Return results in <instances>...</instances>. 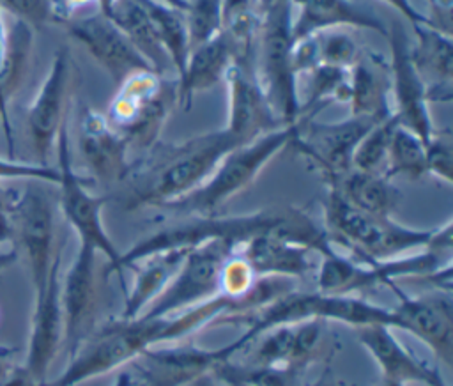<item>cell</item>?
<instances>
[{"instance_id":"8d00e7d4","label":"cell","mask_w":453,"mask_h":386,"mask_svg":"<svg viewBox=\"0 0 453 386\" xmlns=\"http://www.w3.org/2000/svg\"><path fill=\"white\" fill-rule=\"evenodd\" d=\"M317 35L320 66H331L340 69H350L363 53L352 35L342 28L326 30Z\"/></svg>"},{"instance_id":"8fae6325","label":"cell","mask_w":453,"mask_h":386,"mask_svg":"<svg viewBox=\"0 0 453 386\" xmlns=\"http://www.w3.org/2000/svg\"><path fill=\"white\" fill-rule=\"evenodd\" d=\"M396 299L391 310V329H402L421 340L432 354L451 367L453 358V296L451 290H432L426 294H409L396 282H388Z\"/></svg>"},{"instance_id":"ab89813d","label":"cell","mask_w":453,"mask_h":386,"mask_svg":"<svg viewBox=\"0 0 453 386\" xmlns=\"http://www.w3.org/2000/svg\"><path fill=\"white\" fill-rule=\"evenodd\" d=\"M0 9L11 12L16 19L25 21L32 28L53 21L51 0H0Z\"/></svg>"},{"instance_id":"4dcf8cb0","label":"cell","mask_w":453,"mask_h":386,"mask_svg":"<svg viewBox=\"0 0 453 386\" xmlns=\"http://www.w3.org/2000/svg\"><path fill=\"white\" fill-rule=\"evenodd\" d=\"M147 11L156 35L165 48L177 76L182 73L189 55V35L186 16L180 9L168 5L161 0H138Z\"/></svg>"},{"instance_id":"7dc6e473","label":"cell","mask_w":453,"mask_h":386,"mask_svg":"<svg viewBox=\"0 0 453 386\" xmlns=\"http://www.w3.org/2000/svg\"><path fill=\"white\" fill-rule=\"evenodd\" d=\"M16 260V251L14 250H11V251H7V253H0V271L4 269V267H7L9 264H12Z\"/></svg>"},{"instance_id":"9c48e42d","label":"cell","mask_w":453,"mask_h":386,"mask_svg":"<svg viewBox=\"0 0 453 386\" xmlns=\"http://www.w3.org/2000/svg\"><path fill=\"white\" fill-rule=\"evenodd\" d=\"M14 232L25 251L34 296H37L60 264V248L55 244V205L42 181H25L12 214Z\"/></svg>"},{"instance_id":"f35d334b","label":"cell","mask_w":453,"mask_h":386,"mask_svg":"<svg viewBox=\"0 0 453 386\" xmlns=\"http://www.w3.org/2000/svg\"><path fill=\"white\" fill-rule=\"evenodd\" d=\"M0 179L7 181H42L46 184L58 182L57 166L41 163H23L12 158H0Z\"/></svg>"},{"instance_id":"4fadbf2b","label":"cell","mask_w":453,"mask_h":386,"mask_svg":"<svg viewBox=\"0 0 453 386\" xmlns=\"http://www.w3.org/2000/svg\"><path fill=\"white\" fill-rule=\"evenodd\" d=\"M391 48L389 60V97L398 124L418 135L426 143L435 133L426 85L411 58V37L400 23L388 28Z\"/></svg>"},{"instance_id":"f6af8a7d","label":"cell","mask_w":453,"mask_h":386,"mask_svg":"<svg viewBox=\"0 0 453 386\" xmlns=\"http://www.w3.org/2000/svg\"><path fill=\"white\" fill-rule=\"evenodd\" d=\"M297 386H343L336 377H334V374L327 368V370H324L315 381H311V382H308V384H297Z\"/></svg>"},{"instance_id":"7a4b0ae2","label":"cell","mask_w":453,"mask_h":386,"mask_svg":"<svg viewBox=\"0 0 453 386\" xmlns=\"http://www.w3.org/2000/svg\"><path fill=\"white\" fill-rule=\"evenodd\" d=\"M262 234H273L304 244L317 255L333 248L326 228L304 211L296 207H269L248 214L188 216L184 221L142 237L127 251H120V269L124 271L159 251L189 250L209 241H228L239 246Z\"/></svg>"},{"instance_id":"484cf974","label":"cell","mask_w":453,"mask_h":386,"mask_svg":"<svg viewBox=\"0 0 453 386\" xmlns=\"http://www.w3.org/2000/svg\"><path fill=\"white\" fill-rule=\"evenodd\" d=\"M411 58L426 85L428 101H449L453 81V41L432 25H412Z\"/></svg>"},{"instance_id":"ac0fdd59","label":"cell","mask_w":453,"mask_h":386,"mask_svg":"<svg viewBox=\"0 0 453 386\" xmlns=\"http://www.w3.org/2000/svg\"><path fill=\"white\" fill-rule=\"evenodd\" d=\"M225 81L228 85V119L225 129L239 145L285 126L260 87L255 66L234 64Z\"/></svg>"},{"instance_id":"9a60e30c","label":"cell","mask_w":453,"mask_h":386,"mask_svg":"<svg viewBox=\"0 0 453 386\" xmlns=\"http://www.w3.org/2000/svg\"><path fill=\"white\" fill-rule=\"evenodd\" d=\"M235 356L232 344L216 349L179 345L170 349H147L129 361L140 386H186L193 379L209 374L219 361Z\"/></svg>"},{"instance_id":"7bdbcfd3","label":"cell","mask_w":453,"mask_h":386,"mask_svg":"<svg viewBox=\"0 0 453 386\" xmlns=\"http://www.w3.org/2000/svg\"><path fill=\"white\" fill-rule=\"evenodd\" d=\"M97 0H51V11H53V21L65 23L71 18H74V12L88 4Z\"/></svg>"},{"instance_id":"ffe728a7","label":"cell","mask_w":453,"mask_h":386,"mask_svg":"<svg viewBox=\"0 0 453 386\" xmlns=\"http://www.w3.org/2000/svg\"><path fill=\"white\" fill-rule=\"evenodd\" d=\"M78 147L92 175L104 182H120L131 170L129 143L110 126L104 115L83 106L78 124Z\"/></svg>"},{"instance_id":"603a6c76","label":"cell","mask_w":453,"mask_h":386,"mask_svg":"<svg viewBox=\"0 0 453 386\" xmlns=\"http://www.w3.org/2000/svg\"><path fill=\"white\" fill-rule=\"evenodd\" d=\"M297 16L292 19L294 42L333 28H366L388 37V27L365 5L354 0H292Z\"/></svg>"},{"instance_id":"d4e9b609","label":"cell","mask_w":453,"mask_h":386,"mask_svg":"<svg viewBox=\"0 0 453 386\" xmlns=\"http://www.w3.org/2000/svg\"><path fill=\"white\" fill-rule=\"evenodd\" d=\"M234 60V46L223 30L191 48L184 69L175 81L177 103L188 108L196 92L207 90L226 78Z\"/></svg>"},{"instance_id":"44dd1931","label":"cell","mask_w":453,"mask_h":386,"mask_svg":"<svg viewBox=\"0 0 453 386\" xmlns=\"http://www.w3.org/2000/svg\"><path fill=\"white\" fill-rule=\"evenodd\" d=\"M322 338V320L310 319L283 324L258 335L246 349L248 365L303 370L313 358ZM242 349V351H246Z\"/></svg>"},{"instance_id":"e575fe53","label":"cell","mask_w":453,"mask_h":386,"mask_svg":"<svg viewBox=\"0 0 453 386\" xmlns=\"http://www.w3.org/2000/svg\"><path fill=\"white\" fill-rule=\"evenodd\" d=\"M257 274L250 267V264L244 260V257L234 250L228 259L223 262L221 273H219V296H225L226 299L237 303L239 312L244 310V299L253 289L257 282ZM234 313V315H237Z\"/></svg>"},{"instance_id":"74e56055","label":"cell","mask_w":453,"mask_h":386,"mask_svg":"<svg viewBox=\"0 0 453 386\" xmlns=\"http://www.w3.org/2000/svg\"><path fill=\"white\" fill-rule=\"evenodd\" d=\"M426 174L451 184L453 181V138L448 131H435L425 143Z\"/></svg>"},{"instance_id":"d590c367","label":"cell","mask_w":453,"mask_h":386,"mask_svg":"<svg viewBox=\"0 0 453 386\" xmlns=\"http://www.w3.org/2000/svg\"><path fill=\"white\" fill-rule=\"evenodd\" d=\"M223 0H189L184 16L189 35V50L211 39L221 30Z\"/></svg>"},{"instance_id":"5b68a950","label":"cell","mask_w":453,"mask_h":386,"mask_svg":"<svg viewBox=\"0 0 453 386\" xmlns=\"http://www.w3.org/2000/svg\"><path fill=\"white\" fill-rule=\"evenodd\" d=\"M297 131L299 122L287 124L234 147L223 156L205 182L161 209L188 216L214 214L225 202L251 186L264 166L278 156L280 151L292 145Z\"/></svg>"},{"instance_id":"7402d4cb","label":"cell","mask_w":453,"mask_h":386,"mask_svg":"<svg viewBox=\"0 0 453 386\" xmlns=\"http://www.w3.org/2000/svg\"><path fill=\"white\" fill-rule=\"evenodd\" d=\"M359 344L368 351L380 368L382 381L403 386L405 382H423L426 386H446L441 374L416 358L393 333L389 326L373 324L356 328Z\"/></svg>"},{"instance_id":"b9f144b4","label":"cell","mask_w":453,"mask_h":386,"mask_svg":"<svg viewBox=\"0 0 453 386\" xmlns=\"http://www.w3.org/2000/svg\"><path fill=\"white\" fill-rule=\"evenodd\" d=\"M4 48H5V19H4V11L0 9V78H2V62H4ZM7 99L2 92V85H0V122L4 126L5 136H7V143H9V158L14 159V140H12V127H11V120H9V112H7Z\"/></svg>"},{"instance_id":"836d02e7","label":"cell","mask_w":453,"mask_h":386,"mask_svg":"<svg viewBox=\"0 0 453 386\" xmlns=\"http://www.w3.org/2000/svg\"><path fill=\"white\" fill-rule=\"evenodd\" d=\"M396 124L398 120L393 113L377 122L357 143L352 154V168L370 174H384L388 147Z\"/></svg>"},{"instance_id":"60d3db41","label":"cell","mask_w":453,"mask_h":386,"mask_svg":"<svg viewBox=\"0 0 453 386\" xmlns=\"http://www.w3.org/2000/svg\"><path fill=\"white\" fill-rule=\"evenodd\" d=\"M21 197V188L14 181L0 179V244L12 237V214Z\"/></svg>"},{"instance_id":"f1b7e54d","label":"cell","mask_w":453,"mask_h":386,"mask_svg":"<svg viewBox=\"0 0 453 386\" xmlns=\"http://www.w3.org/2000/svg\"><path fill=\"white\" fill-rule=\"evenodd\" d=\"M326 184L338 191V195L356 209L377 216H393V211L400 202V191L384 174L350 168L338 179Z\"/></svg>"},{"instance_id":"e0dca14e","label":"cell","mask_w":453,"mask_h":386,"mask_svg":"<svg viewBox=\"0 0 453 386\" xmlns=\"http://www.w3.org/2000/svg\"><path fill=\"white\" fill-rule=\"evenodd\" d=\"M64 340L62 306H60V264L53 269L44 290L34 296L30 315V331L27 342L25 361L21 370L30 386L46 382L51 367Z\"/></svg>"},{"instance_id":"cb8c5ba5","label":"cell","mask_w":453,"mask_h":386,"mask_svg":"<svg viewBox=\"0 0 453 386\" xmlns=\"http://www.w3.org/2000/svg\"><path fill=\"white\" fill-rule=\"evenodd\" d=\"M250 264L257 278L297 280L317 267L313 250L290 239L262 234L235 248Z\"/></svg>"},{"instance_id":"30bf717a","label":"cell","mask_w":453,"mask_h":386,"mask_svg":"<svg viewBox=\"0 0 453 386\" xmlns=\"http://www.w3.org/2000/svg\"><path fill=\"white\" fill-rule=\"evenodd\" d=\"M235 248L228 241H209L189 248L172 280L140 315H172L218 296L223 262Z\"/></svg>"},{"instance_id":"ba28073f","label":"cell","mask_w":453,"mask_h":386,"mask_svg":"<svg viewBox=\"0 0 453 386\" xmlns=\"http://www.w3.org/2000/svg\"><path fill=\"white\" fill-rule=\"evenodd\" d=\"M57 170H58V207L76 232L80 243L92 246L97 253H103L108 259L106 274H119L120 269V251L108 235L103 223V207L106 198L90 193L87 179H83L73 165L71 143H69V124L67 117L60 126L57 136Z\"/></svg>"},{"instance_id":"7c38bea8","label":"cell","mask_w":453,"mask_h":386,"mask_svg":"<svg viewBox=\"0 0 453 386\" xmlns=\"http://www.w3.org/2000/svg\"><path fill=\"white\" fill-rule=\"evenodd\" d=\"M377 122L380 120L363 115H349L336 122L301 119L292 145L322 174L326 182H331L352 168L357 143Z\"/></svg>"},{"instance_id":"c3c4849f","label":"cell","mask_w":453,"mask_h":386,"mask_svg":"<svg viewBox=\"0 0 453 386\" xmlns=\"http://www.w3.org/2000/svg\"><path fill=\"white\" fill-rule=\"evenodd\" d=\"M221 384H225V386H255V384H251V382H246V381H239V379H218Z\"/></svg>"},{"instance_id":"ee69618b","label":"cell","mask_w":453,"mask_h":386,"mask_svg":"<svg viewBox=\"0 0 453 386\" xmlns=\"http://www.w3.org/2000/svg\"><path fill=\"white\" fill-rule=\"evenodd\" d=\"M382 2H386V4L391 5L395 11H398L411 25H432V27H434V23L430 21V18H428L426 14L419 12V11L411 4V0H382Z\"/></svg>"},{"instance_id":"d6a6232c","label":"cell","mask_w":453,"mask_h":386,"mask_svg":"<svg viewBox=\"0 0 453 386\" xmlns=\"http://www.w3.org/2000/svg\"><path fill=\"white\" fill-rule=\"evenodd\" d=\"M384 175L389 179L398 175L407 179H419L426 175L423 140L400 124H396L389 140Z\"/></svg>"},{"instance_id":"3957f363","label":"cell","mask_w":453,"mask_h":386,"mask_svg":"<svg viewBox=\"0 0 453 386\" xmlns=\"http://www.w3.org/2000/svg\"><path fill=\"white\" fill-rule=\"evenodd\" d=\"M239 143L225 127L205 131L182 142L156 143L147 158L131 165L126 209L165 207L191 193L214 172L223 156Z\"/></svg>"},{"instance_id":"f546056e","label":"cell","mask_w":453,"mask_h":386,"mask_svg":"<svg viewBox=\"0 0 453 386\" xmlns=\"http://www.w3.org/2000/svg\"><path fill=\"white\" fill-rule=\"evenodd\" d=\"M106 16H110L120 27V30L127 35L133 46L143 55V58L157 74L165 76L168 69H173L165 48L156 35L147 11L138 0H115Z\"/></svg>"},{"instance_id":"1f68e13d","label":"cell","mask_w":453,"mask_h":386,"mask_svg":"<svg viewBox=\"0 0 453 386\" xmlns=\"http://www.w3.org/2000/svg\"><path fill=\"white\" fill-rule=\"evenodd\" d=\"M32 39L34 28L25 21L14 18L11 23H5V48L0 85L7 101L25 78L32 51Z\"/></svg>"},{"instance_id":"5bb4252c","label":"cell","mask_w":453,"mask_h":386,"mask_svg":"<svg viewBox=\"0 0 453 386\" xmlns=\"http://www.w3.org/2000/svg\"><path fill=\"white\" fill-rule=\"evenodd\" d=\"M64 25L69 35L85 46L117 85L138 71H154L120 27L101 11L71 18Z\"/></svg>"},{"instance_id":"bcb514c9","label":"cell","mask_w":453,"mask_h":386,"mask_svg":"<svg viewBox=\"0 0 453 386\" xmlns=\"http://www.w3.org/2000/svg\"><path fill=\"white\" fill-rule=\"evenodd\" d=\"M186 386H219V381L209 372V374H203V375L193 379V381H191L189 384H186Z\"/></svg>"},{"instance_id":"d6986e66","label":"cell","mask_w":453,"mask_h":386,"mask_svg":"<svg viewBox=\"0 0 453 386\" xmlns=\"http://www.w3.org/2000/svg\"><path fill=\"white\" fill-rule=\"evenodd\" d=\"M69 80V51H55L50 71L27 112V127L37 163L48 165L50 152L55 149L62 122L67 117L65 94Z\"/></svg>"},{"instance_id":"681fc988","label":"cell","mask_w":453,"mask_h":386,"mask_svg":"<svg viewBox=\"0 0 453 386\" xmlns=\"http://www.w3.org/2000/svg\"><path fill=\"white\" fill-rule=\"evenodd\" d=\"M276 2H280V0H257V4H258V9L260 11H264V9H267L269 5H273V4H276Z\"/></svg>"},{"instance_id":"277c9868","label":"cell","mask_w":453,"mask_h":386,"mask_svg":"<svg viewBox=\"0 0 453 386\" xmlns=\"http://www.w3.org/2000/svg\"><path fill=\"white\" fill-rule=\"evenodd\" d=\"M324 228L333 246H343L363 262L389 260L426 248L437 228H414L393 216H377L356 209L338 191L327 188L324 200Z\"/></svg>"},{"instance_id":"4316f807","label":"cell","mask_w":453,"mask_h":386,"mask_svg":"<svg viewBox=\"0 0 453 386\" xmlns=\"http://www.w3.org/2000/svg\"><path fill=\"white\" fill-rule=\"evenodd\" d=\"M350 115L386 119L393 113L389 97V67L384 69L379 58L359 55L349 69Z\"/></svg>"},{"instance_id":"83f0119b","label":"cell","mask_w":453,"mask_h":386,"mask_svg":"<svg viewBox=\"0 0 453 386\" xmlns=\"http://www.w3.org/2000/svg\"><path fill=\"white\" fill-rule=\"evenodd\" d=\"M188 250H166L142 259L129 269H134V278L129 292H126L120 319H133L140 315L166 287Z\"/></svg>"},{"instance_id":"6da1fadb","label":"cell","mask_w":453,"mask_h":386,"mask_svg":"<svg viewBox=\"0 0 453 386\" xmlns=\"http://www.w3.org/2000/svg\"><path fill=\"white\" fill-rule=\"evenodd\" d=\"M237 312V303L218 294L193 308L172 315L117 317L99 329H94L69 358L65 370L57 379L46 381L41 386H76L127 365L156 344L186 338L188 335L214 324L219 317Z\"/></svg>"},{"instance_id":"8992f818","label":"cell","mask_w":453,"mask_h":386,"mask_svg":"<svg viewBox=\"0 0 453 386\" xmlns=\"http://www.w3.org/2000/svg\"><path fill=\"white\" fill-rule=\"evenodd\" d=\"M292 0H280L260 11L255 48V74L274 113L287 124L301 119L297 74L292 67Z\"/></svg>"},{"instance_id":"2e32d148","label":"cell","mask_w":453,"mask_h":386,"mask_svg":"<svg viewBox=\"0 0 453 386\" xmlns=\"http://www.w3.org/2000/svg\"><path fill=\"white\" fill-rule=\"evenodd\" d=\"M96 255L97 251L92 246L80 243L64 280L60 278V306L64 326L62 344L65 345L69 358L94 331Z\"/></svg>"},{"instance_id":"52a82bcc","label":"cell","mask_w":453,"mask_h":386,"mask_svg":"<svg viewBox=\"0 0 453 386\" xmlns=\"http://www.w3.org/2000/svg\"><path fill=\"white\" fill-rule=\"evenodd\" d=\"M173 101L175 85L154 71H138L119 83L104 117L127 140L129 149L147 152L157 143Z\"/></svg>"}]
</instances>
